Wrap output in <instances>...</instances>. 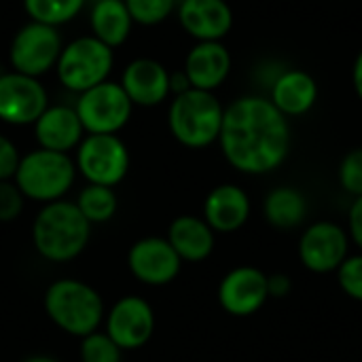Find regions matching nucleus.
<instances>
[{
  "label": "nucleus",
  "instance_id": "nucleus-1",
  "mask_svg": "<svg viewBox=\"0 0 362 362\" xmlns=\"http://www.w3.org/2000/svg\"><path fill=\"white\" fill-rule=\"evenodd\" d=\"M221 151L242 174H267L280 168L291 151V125L269 98L242 95L225 106Z\"/></svg>",
  "mask_w": 362,
  "mask_h": 362
},
{
  "label": "nucleus",
  "instance_id": "nucleus-2",
  "mask_svg": "<svg viewBox=\"0 0 362 362\" xmlns=\"http://www.w3.org/2000/svg\"><path fill=\"white\" fill-rule=\"evenodd\" d=\"M91 238V225L74 202L45 204L32 223V244L49 263H70L83 255Z\"/></svg>",
  "mask_w": 362,
  "mask_h": 362
},
{
  "label": "nucleus",
  "instance_id": "nucleus-3",
  "mask_svg": "<svg viewBox=\"0 0 362 362\" xmlns=\"http://www.w3.org/2000/svg\"><path fill=\"white\" fill-rule=\"evenodd\" d=\"M42 305L59 331L78 339L100 331L106 316L102 295L91 284L74 278H62L49 284Z\"/></svg>",
  "mask_w": 362,
  "mask_h": 362
},
{
  "label": "nucleus",
  "instance_id": "nucleus-4",
  "mask_svg": "<svg viewBox=\"0 0 362 362\" xmlns=\"http://www.w3.org/2000/svg\"><path fill=\"white\" fill-rule=\"evenodd\" d=\"M225 106L214 91L189 89L172 98L168 125L172 136L187 148H206L218 142Z\"/></svg>",
  "mask_w": 362,
  "mask_h": 362
},
{
  "label": "nucleus",
  "instance_id": "nucleus-5",
  "mask_svg": "<svg viewBox=\"0 0 362 362\" xmlns=\"http://www.w3.org/2000/svg\"><path fill=\"white\" fill-rule=\"evenodd\" d=\"M76 180L74 159L66 153L36 148L21 155L13 182L25 199L38 204H51L64 199Z\"/></svg>",
  "mask_w": 362,
  "mask_h": 362
},
{
  "label": "nucleus",
  "instance_id": "nucleus-6",
  "mask_svg": "<svg viewBox=\"0 0 362 362\" xmlns=\"http://www.w3.org/2000/svg\"><path fill=\"white\" fill-rule=\"evenodd\" d=\"M115 64V49L95 36H78L62 47L55 64L57 81L74 93H83L108 81Z\"/></svg>",
  "mask_w": 362,
  "mask_h": 362
},
{
  "label": "nucleus",
  "instance_id": "nucleus-7",
  "mask_svg": "<svg viewBox=\"0 0 362 362\" xmlns=\"http://www.w3.org/2000/svg\"><path fill=\"white\" fill-rule=\"evenodd\" d=\"M74 165L87 185L115 189L129 172V151L117 134H85L76 146Z\"/></svg>",
  "mask_w": 362,
  "mask_h": 362
},
{
  "label": "nucleus",
  "instance_id": "nucleus-8",
  "mask_svg": "<svg viewBox=\"0 0 362 362\" xmlns=\"http://www.w3.org/2000/svg\"><path fill=\"white\" fill-rule=\"evenodd\" d=\"M74 110L85 134H119L132 119L134 104L121 83L104 81L78 93Z\"/></svg>",
  "mask_w": 362,
  "mask_h": 362
},
{
  "label": "nucleus",
  "instance_id": "nucleus-9",
  "mask_svg": "<svg viewBox=\"0 0 362 362\" xmlns=\"http://www.w3.org/2000/svg\"><path fill=\"white\" fill-rule=\"evenodd\" d=\"M62 47L64 40L55 25L30 21L23 28H19V32L13 36L8 62L15 72L38 78L47 74L51 68H55Z\"/></svg>",
  "mask_w": 362,
  "mask_h": 362
},
{
  "label": "nucleus",
  "instance_id": "nucleus-10",
  "mask_svg": "<svg viewBox=\"0 0 362 362\" xmlns=\"http://www.w3.org/2000/svg\"><path fill=\"white\" fill-rule=\"evenodd\" d=\"M104 333L123 350H138L146 346L155 333V312L142 297H121L104 316Z\"/></svg>",
  "mask_w": 362,
  "mask_h": 362
},
{
  "label": "nucleus",
  "instance_id": "nucleus-11",
  "mask_svg": "<svg viewBox=\"0 0 362 362\" xmlns=\"http://www.w3.org/2000/svg\"><path fill=\"white\" fill-rule=\"evenodd\" d=\"M49 106L45 85L21 72L0 74V121L8 125H34Z\"/></svg>",
  "mask_w": 362,
  "mask_h": 362
},
{
  "label": "nucleus",
  "instance_id": "nucleus-12",
  "mask_svg": "<svg viewBox=\"0 0 362 362\" xmlns=\"http://www.w3.org/2000/svg\"><path fill=\"white\" fill-rule=\"evenodd\" d=\"M132 276L146 286H165L180 274L182 259L176 255L168 238H142L127 252Z\"/></svg>",
  "mask_w": 362,
  "mask_h": 362
},
{
  "label": "nucleus",
  "instance_id": "nucleus-13",
  "mask_svg": "<svg viewBox=\"0 0 362 362\" xmlns=\"http://www.w3.org/2000/svg\"><path fill=\"white\" fill-rule=\"evenodd\" d=\"M299 257L314 274L339 269V265L348 259V233L335 223H316L301 235Z\"/></svg>",
  "mask_w": 362,
  "mask_h": 362
},
{
  "label": "nucleus",
  "instance_id": "nucleus-14",
  "mask_svg": "<svg viewBox=\"0 0 362 362\" xmlns=\"http://www.w3.org/2000/svg\"><path fill=\"white\" fill-rule=\"evenodd\" d=\"M269 297L267 276L257 267L231 269L218 286V303L231 316H250L259 312Z\"/></svg>",
  "mask_w": 362,
  "mask_h": 362
},
{
  "label": "nucleus",
  "instance_id": "nucleus-15",
  "mask_svg": "<svg viewBox=\"0 0 362 362\" xmlns=\"http://www.w3.org/2000/svg\"><path fill=\"white\" fill-rule=\"evenodd\" d=\"M182 30L197 42L223 40L233 28V8L227 0H178Z\"/></svg>",
  "mask_w": 362,
  "mask_h": 362
},
{
  "label": "nucleus",
  "instance_id": "nucleus-16",
  "mask_svg": "<svg viewBox=\"0 0 362 362\" xmlns=\"http://www.w3.org/2000/svg\"><path fill=\"white\" fill-rule=\"evenodd\" d=\"M121 87L134 106H159L170 95V70L153 57L132 59L121 74Z\"/></svg>",
  "mask_w": 362,
  "mask_h": 362
},
{
  "label": "nucleus",
  "instance_id": "nucleus-17",
  "mask_svg": "<svg viewBox=\"0 0 362 362\" xmlns=\"http://www.w3.org/2000/svg\"><path fill=\"white\" fill-rule=\"evenodd\" d=\"M231 53L223 40L195 42L185 57V74L191 81L193 89L216 91L231 72Z\"/></svg>",
  "mask_w": 362,
  "mask_h": 362
},
{
  "label": "nucleus",
  "instance_id": "nucleus-18",
  "mask_svg": "<svg viewBox=\"0 0 362 362\" xmlns=\"http://www.w3.org/2000/svg\"><path fill=\"white\" fill-rule=\"evenodd\" d=\"M34 136L40 148L68 155L70 151H76V146L85 138V127L74 106L53 104L47 106L45 112L36 119Z\"/></svg>",
  "mask_w": 362,
  "mask_h": 362
},
{
  "label": "nucleus",
  "instance_id": "nucleus-19",
  "mask_svg": "<svg viewBox=\"0 0 362 362\" xmlns=\"http://www.w3.org/2000/svg\"><path fill=\"white\" fill-rule=\"evenodd\" d=\"M269 100L284 117H303L318 102V83L303 68H284L269 85Z\"/></svg>",
  "mask_w": 362,
  "mask_h": 362
},
{
  "label": "nucleus",
  "instance_id": "nucleus-20",
  "mask_svg": "<svg viewBox=\"0 0 362 362\" xmlns=\"http://www.w3.org/2000/svg\"><path fill=\"white\" fill-rule=\"evenodd\" d=\"M250 216V199L238 185L214 187L204 202V221L214 233H233Z\"/></svg>",
  "mask_w": 362,
  "mask_h": 362
},
{
  "label": "nucleus",
  "instance_id": "nucleus-21",
  "mask_svg": "<svg viewBox=\"0 0 362 362\" xmlns=\"http://www.w3.org/2000/svg\"><path fill=\"white\" fill-rule=\"evenodd\" d=\"M168 242L182 261L199 263L206 261L214 250V231L204 218L185 214L172 221L168 229Z\"/></svg>",
  "mask_w": 362,
  "mask_h": 362
},
{
  "label": "nucleus",
  "instance_id": "nucleus-22",
  "mask_svg": "<svg viewBox=\"0 0 362 362\" xmlns=\"http://www.w3.org/2000/svg\"><path fill=\"white\" fill-rule=\"evenodd\" d=\"M89 25L91 36L110 49H117L129 38L134 19L125 6V0H95L89 13Z\"/></svg>",
  "mask_w": 362,
  "mask_h": 362
},
{
  "label": "nucleus",
  "instance_id": "nucleus-23",
  "mask_svg": "<svg viewBox=\"0 0 362 362\" xmlns=\"http://www.w3.org/2000/svg\"><path fill=\"white\" fill-rule=\"evenodd\" d=\"M263 212L269 225L276 229H295L305 221L308 214V202L301 191L293 187H278L267 193Z\"/></svg>",
  "mask_w": 362,
  "mask_h": 362
},
{
  "label": "nucleus",
  "instance_id": "nucleus-24",
  "mask_svg": "<svg viewBox=\"0 0 362 362\" xmlns=\"http://www.w3.org/2000/svg\"><path fill=\"white\" fill-rule=\"evenodd\" d=\"M74 204L81 210V214L89 221V225L108 223L119 210V197H117L115 189L102 187V185L83 187Z\"/></svg>",
  "mask_w": 362,
  "mask_h": 362
},
{
  "label": "nucleus",
  "instance_id": "nucleus-25",
  "mask_svg": "<svg viewBox=\"0 0 362 362\" xmlns=\"http://www.w3.org/2000/svg\"><path fill=\"white\" fill-rule=\"evenodd\" d=\"M85 2L87 0H23V8L30 21L59 28L72 21L83 11Z\"/></svg>",
  "mask_w": 362,
  "mask_h": 362
},
{
  "label": "nucleus",
  "instance_id": "nucleus-26",
  "mask_svg": "<svg viewBox=\"0 0 362 362\" xmlns=\"http://www.w3.org/2000/svg\"><path fill=\"white\" fill-rule=\"evenodd\" d=\"M81 362H121L123 350L102 331H95L81 339Z\"/></svg>",
  "mask_w": 362,
  "mask_h": 362
},
{
  "label": "nucleus",
  "instance_id": "nucleus-27",
  "mask_svg": "<svg viewBox=\"0 0 362 362\" xmlns=\"http://www.w3.org/2000/svg\"><path fill=\"white\" fill-rule=\"evenodd\" d=\"M125 6L134 23L157 25L176 11L178 0H125Z\"/></svg>",
  "mask_w": 362,
  "mask_h": 362
},
{
  "label": "nucleus",
  "instance_id": "nucleus-28",
  "mask_svg": "<svg viewBox=\"0 0 362 362\" xmlns=\"http://www.w3.org/2000/svg\"><path fill=\"white\" fill-rule=\"evenodd\" d=\"M339 182L354 197L362 195V146L350 151L339 165Z\"/></svg>",
  "mask_w": 362,
  "mask_h": 362
},
{
  "label": "nucleus",
  "instance_id": "nucleus-29",
  "mask_svg": "<svg viewBox=\"0 0 362 362\" xmlns=\"http://www.w3.org/2000/svg\"><path fill=\"white\" fill-rule=\"evenodd\" d=\"M339 286L356 301H362V257H350L339 265Z\"/></svg>",
  "mask_w": 362,
  "mask_h": 362
},
{
  "label": "nucleus",
  "instance_id": "nucleus-30",
  "mask_svg": "<svg viewBox=\"0 0 362 362\" xmlns=\"http://www.w3.org/2000/svg\"><path fill=\"white\" fill-rule=\"evenodd\" d=\"M25 197L13 180H0V223L15 221L23 210Z\"/></svg>",
  "mask_w": 362,
  "mask_h": 362
},
{
  "label": "nucleus",
  "instance_id": "nucleus-31",
  "mask_svg": "<svg viewBox=\"0 0 362 362\" xmlns=\"http://www.w3.org/2000/svg\"><path fill=\"white\" fill-rule=\"evenodd\" d=\"M19 148L15 142L0 134V180H13L17 165H19Z\"/></svg>",
  "mask_w": 362,
  "mask_h": 362
},
{
  "label": "nucleus",
  "instance_id": "nucleus-32",
  "mask_svg": "<svg viewBox=\"0 0 362 362\" xmlns=\"http://www.w3.org/2000/svg\"><path fill=\"white\" fill-rule=\"evenodd\" d=\"M350 235L362 248V195L354 199L350 208Z\"/></svg>",
  "mask_w": 362,
  "mask_h": 362
},
{
  "label": "nucleus",
  "instance_id": "nucleus-33",
  "mask_svg": "<svg viewBox=\"0 0 362 362\" xmlns=\"http://www.w3.org/2000/svg\"><path fill=\"white\" fill-rule=\"evenodd\" d=\"M189 89H193V87H191V81L185 74V70L170 72V95H180Z\"/></svg>",
  "mask_w": 362,
  "mask_h": 362
},
{
  "label": "nucleus",
  "instance_id": "nucleus-34",
  "mask_svg": "<svg viewBox=\"0 0 362 362\" xmlns=\"http://www.w3.org/2000/svg\"><path fill=\"white\" fill-rule=\"evenodd\" d=\"M269 297H286L291 291V280L286 276H272L267 278Z\"/></svg>",
  "mask_w": 362,
  "mask_h": 362
},
{
  "label": "nucleus",
  "instance_id": "nucleus-35",
  "mask_svg": "<svg viewBox=\"0 0 362 362\" xmlns=\"http://www.w3.org/2000/svg\"><path fill=\"white\" fill-rule=\"evenodd\" d=\"M352 85H354V91H356L358 100L362 102V49L358 51V55L354 59V66H352Z\"/></svg>",
  "mask_w": 362,
  "mask_h": 362
},
{
  "label": "nucleus",
  "instance_id": "nucleus-36",
  "mask_svg": "<svg viewBox=\"0 0 362 362\" xmlns=\"http://www.w3.org/2000/svg\"><path fill=\"white\" fill-rule=\"evenodd\" d=\"M23 362H57L55 358H51V356H30V358H25Z\"/></svg>",
  "mask_w": 362,
  "mask_h": 362
},
{
  "label": "nucleus",
  "instance_id": "nucleus-37",
  "mask_svg": "<svg viewBox=\"0 0 362 362\" xmlns=\"http://www.w3.org/2000/svg\"><path fill=\"white\" fill-rule=\"evenodd\" d=\"M2 72H4V70H2V68H0V74H2Z\"/></svg>",
  "mask_w": 362,
  "mask_h": 362
}]
</instances>
